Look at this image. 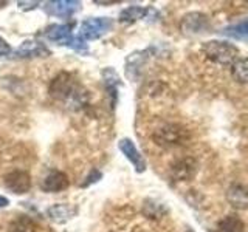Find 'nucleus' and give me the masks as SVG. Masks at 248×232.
<instances>
[{
  "instance_id": "obj_1",
  "label": "nucleus",
  "mask_w": 248,
  "mask_h": 232,
  "mask_svg": "<svg viewBox=\"0 0 248 232\" xmlns=\"http://www.w3.org/2000/svg\"><path fill=\"white\" fill-rule=\"evenodd\" d=\"M202 53L205 54L206 59L216 62V64L228 65V64H234V60L237 59L239 50L234 45H231L228 42L209 41L202 45Z\"/></svg>"
},
{
  "instance_id": "obj_2",
  "label": "nucleus",
  "mask_w": 248,
  "mask_h": 232,
  "mask_svg": "<svg viewBox=\"0 0 248 232\" xmlns=\"http://www.w3.org/2000/svg\"><path fill=\"white\" fill-rule=\"evenodd\" d=\"M44 36L48 39V41L58 44V45H67L70 48H73L79 53L87 51L85 41L81 39L79 36L75 37L72 33V28L68 25H51L44 31Z\"/></svg>"
},
{
  "instance_id": "obj_3",
  "label": "nucleus",
  "mask_w": 248,
  "mask_h": 232,
  "mask_svg": "<svg viewBox=\"0 0 248 232\" xmlns=\"http://www.w3.org/2000/svg\"><path fill=\"white\" fill-rule=\"evenodd\" d=\"M152 138H154L155 144L169 149V147L182 145L186 139H188V131H186L182 126H178V124H168V126L161 127L155 131Z\"/></svg>"
},
{
  "instance_id": "obj_4",
  "label": "nucleus",
  "mask_w": 248,
  "mask_h": 232,
  "mask_svg": "<svg viewBox=\"0 0 248 232\" xmlns=\"http://www.w3.org/2000/svg\"><path fill=\"white\" fill-rule=\"evenodd\" d=\"M78 84L70 73H59L50 85V95L58 101L76 99Z\"/></svg>"
},
{
  "instance_id": "obj_5",
  "label": "nucleus",
  "mask_w": 248,
  "mask_h": 232,
  "mask_svg": "<svg viewBox=\"0 0 248 232\" xmlns=\"http://www.w3.org/2000/svg\"><path fill=\"white\" fill-rule=\"evenodd\" d=\"M113 25L112 19L108 17H92L82 22V25L79 28V37L84 41H95L99 39L103 34H106L107 31H110Z\"/></svg>"
},
{
  "instance_id": "obj_6",
  "label": "nucleus",
  "mask_w": 248,
  "mask_h": 232,
  "mask_svg": "<svg viewBox=\"0 0 248 232\" xmlns=\"http://www.w3.org/2000/svg\"><path fill=\"white\" fill-rule=\"evenodd\" d=\"M3 181L6 189L17 193V195H23L31 188V176L27 170H13V172L6 174Z\"/></svg>"
},
{
  "instance_id": "obj_7",
  "label": "nucleus",
  "mask_w": 248,
  "mask_h": 232,
  "mask_svg": "<svg viewBox=\"0 0 248 232\" xmlns=\"http://www.w3.org/2000/svg\"><path fill=\"white\" fill-rule=\"evenodd\" d=\"M118 147H120V150L124 153V157H126L132 164H134L135 170L138 174H141L146 170V161L143 158V155L138 152V149L135 147L134 141L129 138H123L120 139V143H118Z\"/></svg>"
},
{
  "instance_id": "obj_8",
  "label": "nucleus",
  "mask_w": 248,
  "mask_h": 232,
  "mask_svg": "<svg viewBox=\"0 0 248 232\" xmlns=\"http://www.w3.org/2000/svg\"><path fill=\"white\" fill-rule=\"evenodd\" d=\"M81 3L75 0H54V2H45L44 10L58 17H70L73 13L79 10Z\"/></svg>"
},
{
  "instance_id": "obj_9",
  "label": "nucleus",
  "mask_w": 248,
  "mask_h": 232,
  "mask_svg": "<svg viewBox=\"0 0 248 232\" xmlns=\"http://www.w3.org/2000/svg\"><path fill=\"white\" fill-rule=\"evenodd\" d=\"M68 176L61 170H51L42 180V190L45 192H61L68 188Z\"/></svg>"
},
{
  "instance_id": "obj_10",
  "label": "nucleus",
  "mask_w": 248,
  "mask_h": 232,
  "mask_svg": "<svg viewBox=\"0 0 248 232\" xmlns=\"http://www.w3.org/2000/svg\"><path fill=\"white\" fill-rule=\"evenodd\" d=\"M76 212H78V209L75 206L61 203V204H54V206L46 209V217H48V218L54 223L64 224V223L72 220L76 215Z\"/></svg>"
},
{
  "instance_id": "obj_11",
  "label": "nucleus",
  "mask_w": 248,
  "mask_h": 232,
  "mask_svg": "<svg viewBox=\"0 0 248 232\" xmlns=\"http://www.w3.org/2000/svg\"><path fill=\"white\" fill-rule=\"evenodd\" d=\"M16 54L19 58H41V56H48L50 50L39 41H25L16 50Z\"/></svg>"
},
{
  "instance_id": "obj_12",
  "label": "nucleus",
  "mask_w": 248,
  "mask_h": 232,
  "mask_svg": "<svg viewBox=\"0 0 248 232\" xmlns=\"http://www.w3.org/2000/svg\"><path fill=\"white\" fill-rule=\"evenodd\" d=\"M227 200L234 209H248V189L240 184H232L227 192Z\"/></svg>"
},
{
  "instance_id": "obj_13",
  "label": "nucleus",
  "mask_w": 248,
  "mask_h": 232,
  "mask_svg": "<svg viewBox=\"0 0 248 232\" xmlns=\"http://www.w3.org/2000/svg\"><path fill=\"white\" fill-rule=\"evenodd\" d=\"M151 14H157L155 13L154 8H144V6H129L126 10H123L120 14V22L121 23H134L140 19H144V17H149Z\"/></svg>"
},
{
  "instance_id": "obj_14",
  "label": "nucleus",
  "mask_w": 248,
  "mask_h": 232,
  "mask_svg": "<svg viewBox=\"0 0 248 232\" xmlns=\"http://www.w3.org/2000/svg\"><path fill=\"white\" fill-rule=\"evenodd\" d=\"M194 174H196V161L191 158L178 161L172 169V176L178 181H188Z\"/></svg>"
},
{
  "instance_id": "obj_15",
  "label": "nucleus",
  "mask_w": 248,
  "mask_h": 232,
  "mask_svg": "<svg viewBox=\"0 0 248 232\" xmlns=\"http://www.w3.org/2000/svg\"><path fill=\"white\" fill-rule=\"evenodd\" d=\"M244 221L237 215H227L217 224V232H244Z\"/></svg>"
},
{
  "instance_id": "obj_16",
  "label": "nucleus",
  "mask_w": 248,
  "mask_h": 232,
  "mask_svg": "<svg viewBox=\"0 0 248 232\" xmlns=\"http://www.w3.org/2000/svg\"><path fill=\"white\" fill-rule=\"evenodd\" d=\"M36 223L33 218H30L27 215H20L16 220H13L8 226V232H34Z\"/></svg>"
},
{
  "instance_id": "obj_17",
  "label": "nucleus",
  "mask_w": 248,
  "mask_h": 232,
  "mask_svg": "<svg viewBox=\"0 0 248 232\" xmlns=\"http://www.w3.org/2000/svg\"><path fill=\"white\" fill-rule=\"evenodd\" d=\"M231 73L237 82L247 84L248 82V58H237L231 67Z\"/></svg>"
},
{
  "instance_id": "obj_18",
  "label": "nucleus",
  "mask_w": 248,
  "mask_h": 232,
  "mask_svg": "<svg viewBox=\"0 0 248 232\" xmlns=\"http://www.w3.org/2000/svg\"><path fill=\"white\" fill-rule=\"evenodd\" d=\"M222 34L236 37V39H248V20H244L240 23H236V25H232V27L225 28L222 31Z\"/></svg>"
},
{
  "instance_id": "obj_19",
  "label": "nucleus",
  "mask_w": 248,
  "mask_h": 232,
  "mask_svg": "<svg viewBox=\"0 0 248 232\" xmlns=\"http://www.w3.org/2000/svg\"><path fill=\"white\" fill-rule=\"evenodd\" d=\"M103 76H104V82H106L107 90L110 91V95L116 99V85H120V77H118V74H116L112 68H106Z\"/></svg>"
},
{
  "instance_id": "obj_20",
  "label": "nucleus",
  "mask_w": 248,
  "mask_h": 232,
  "mask_svg": "<svg viewBox=\"0 0 248 232\" xmlns=\"http://www.w3.org/2000/svg\"><path fill=\"white\" fill-rule=\"evenodd\" d=\"M11 53V46L10 44H8L5 39L0 37V58H3V56H8V54Z\"/></svg>"
},
{
  "instance_id": "obj_21",
  "label": "nucleus",
  "mask_w": 248,
  "mask_h": 232,
  "mask_svg": "<svg viewBox=\"0 0 248 232\" xmlns=\"http://www.w3.org/2000/svg\"><path fill=\"white\" fill-rule=\"evenodd\" d=\"M99 178H101V174L98 172V170H92V175H89V176H87V181H85L82 186L85 188V186H89V184L96 183V181L99 180Z\"/></svg>"
},
{
  "instance_id": "obj_22",
  "label": "nucleus",
  "mask_w": 248,
  "mask_h": 232,
  "mask_svg": "<svg viewBox=\"0 0 248 232\" xmlns=\"http://www.w3.org/2000/svg\"><path fill=\"white\" fill-rule=\"evenodd\" d=\"M10 204V200L5 198V197H0V207H5Z\"/></svg>"
},
{
  "instance_id": "obj_23",
  "label": "nucleus",
  "mask_w": 248,
  "mask_h": 232,
  "mask_svg": "<svg viewBox=\"0 0 248 232\" xmlns=\"http://www.w3.org/2000/svg\"><path fill=\"white\" fill-rule=\"evenodd\" d=\"M188 232H192V231H188Z\"/></svg>"
}]
</instances>
